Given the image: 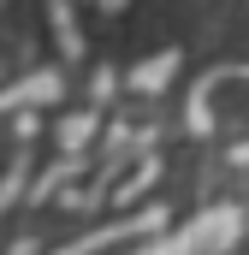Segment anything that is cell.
<instances>
[{
  "label": "cell",
  "mask_w": 249,
  "mask_h": 255,
  "mask_svg": "<svg viewBox=\"0 0 249 255\" xmlns=\"http://www.w3.org/2000/svg\"><path fill=\"white\" fill-rule=\"evenodd\" d=\"M238 238H244V214L232 202H220V208H202L190 226L154 238V244H142L136 255H232Z\"/></svg>",
  "instance_id": "1"
},
{
  "label": "cell",
  "mask_w": 249,
  "mask_h": 255,
  "mask_svg": "<svg viewBox=\"0 0 249 255\" xmlns=\"http://www.w3.org/2000/svg\"><path fill=\"white\" fill-rule=\"evenodd\" d=\"M154 226H166V214H160V208H148V214H136V220H113V226H95L89 238H71L60 255H95V250H107V244L142 238V232H154Z\"/></svg>",
  "instance_id": "2"
},
{
  "label": "cell",
  "mask_w": 249,
  "mask_h": 255,
  "mask_svg": "<svg viewBox=\"0 0 249 255\" xmlns=\"http://www.w3.org/2000/svg\"><path fill=\"white\" fill-rule=\"evenodd\" d=\"M60 95H65V77H60V71H36V77H24L18 89H6V95H0V107L30 101V113H36V107H48V101H60Z\"/></svg>",
  "instance_id": "3"
},
{
  "label": "cell",
  "mask_w": 249,
  "mask_h": 255,
  "mask_svg": "<svg viewBox=\"0 0 249 255\" xmlns=\"http://www.w3.org/2000/svg\"><path fill=\"white\" fill-rule=\"evenodd\" d=\"M24 178H30V136H24V148H18V154H12V172H6V178H0V214H6V208H12V202H18V196L30 190V184H24Z\"/></svg>",
  "instance_id": "4"
},
{
  "label": "cell",
  "mask_w": 249,
  "mask_h": 255,
  "mask_svg": "<svg viewBox=\"0 0 249 255\" xmlns=\"http://www.w3.org/2000/svg\"><path fill=\"white\" fill-rule=\"evenodd\" d=\"M95 125H101L95 113H77V119H65V125H60V148H65V154H83V142L95 136Z\"/></svg>",
  "instance_id": "5"
},
{
  "label": "cell",
  "mask_w": 249,
  "mask_h": 255,
  "mask_svg": "<svg viewBox=\"0 0 249 255\" xmlns=\"http://www.w3.org/2000/svg\"><path fill=\"white\" fill-rule=\"evenodd\" d=\"M172 65H178V54H154L142 71H130V89H160V83L172 77Z\"/></svg>",
  "instance_id": "6"
},
{
  "label": "cell",
  "mask_w": 249,
  "mask_h": 255,
  "mask_svg": "<svg viewBox=\"0 0 249 255\" xmlns=\"http://www.w3.org/2000/svg\"><path fill=\"white\" fill-rule=\"evenodd\" d=\"M54 30H60V48H65V60H71V54H83V36L71 30V6H65V0H54Z\"/></svg>",
  "instance_id": "7"
},
{
  "label": "cell",
  "mask_w": 249,
  "mask_h": 255,
  "mask_svg": "<svg viewBox=\"0 0 249 255\" xmlns=\"http://www.w3.org/2000/svg\"><path fill=\"white\" fill-rule=\"evenodd\" d=\"M6 255H36V238H18V244H12Z\"/></svg>",
  "instance_id": "8"
},
{
  "label": "cell",
  "mask_w": 249,
  "mask_h": 255,
  "mask_svg": "<svg viewBox=\"0 0 249 255\" xmlns=\"http://www.w3.org/2000/svg\"><path fill=\"white\" fill-rule=\"evenodd\" d=\"M101 6H107V12H119V6H124V0H101Z\"/></svg>",
  "instance_id": "9"
}]
</instances>
